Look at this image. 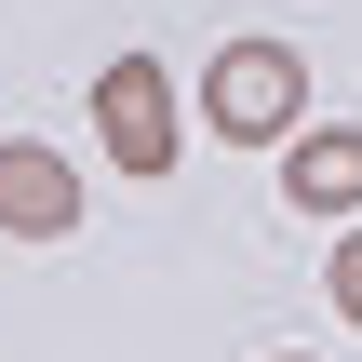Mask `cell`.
I'll use <instances>...</instances> for the list:
<instances>
[{
	"label": "cell",
	"instance_id": "obj_6",
	"mask_svg": "<svg viewBox=\"0 0 362 362\" xmlns=\"http://www.w3.org/2000/svg\"><path fill=\"white\" fill-rule=\"evenodd\" d=\"M282 362H296V349H282Z\"/></svg>",
	"mask_w": 362,
	"mask_h": 362
},
{
	"label": "cell",
	"instance_id": "obj_1",
	"mask_svg": "<svg viewBox=\"0 0 362 362\" xmlns=\"http://www.w3.org/2000/svg\"><path fill=\"white\" fill-rule=\"evenodd\" d=\"M296 107H309V54H296V40H215V67H202V134L282 148Z\"/></svg>",
	"mask_w": 362,
	"mask_h": 362
},
{
	"label": "cell",
	"instance_id": "obj_5",
	"mask_svg": "<svg viewBox=\"0 0 362 362\" xmlns=\"http://www.w3.org/2000/svg\"><path fill=\"white\" fill-rule=\"evenodd\" d=\"M322 282H336V322H362V215L336 228V255H322Z\"/></svg>",
	"mask_w": 362,
	"mask_h": 362
},
{
	"label": "cell",
	"instance_id": "obj_2",
	"mask_svg": "<svg viewBox=\"0 0 362 362\" xmlns=\"http://www.w3.org/2000/svg\"><path fill=\"white\" fill-rule=\"evenodd\" d=\"M94 134H107V161L121 175H175V81H161V54H107L94 67Z\"/></svg>",
	"mask_w": 362,
	"mask_h": 362
},
{
	"label": "cell",
	"instance_id": "obj_3",
	"mask_svg": "<svg viewBox=\"0 0 362 362\" xmlns=\"http://www.w3.org/2000/svg\"><path fill=\"white\" fill-rule=\"evenodd\" d=\"M81 228V175L40 134H0V242H67Z\"/></svg>",
	"mask_w": 362,
	"mask_h": 362
},
{
	"label": "cell",
	"instance_id": "obj_4",
	"mask_svg": "<svg viewBox=\"0 0 362 362\" xmlns=\"http://www.w3.org/2000/svg\"><path fill=\"white\" fill-rule=\"evenodd\" d=\"M282 202L322 215V228H349V215H362V121H336V134H282Z\"/></svg>",
	"mask_w": 362,
	"mask_h": 362
}]
</instances>
